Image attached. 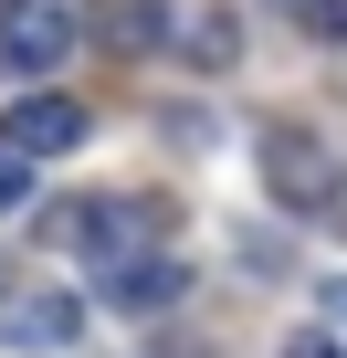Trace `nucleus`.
<instances>
[{"label":"nucleus","mask_w":347,"mask_h":358,"mask_svg":"<svg viewBox=\"0 0 347 358\" xmlns=\"http://www.w3.org/2000/svg\"><path fill=\"white\" fill-rule=\"evenodd\" d=\"M74 32H84L74 0H0V74H53Z\"/></svg>","instance_id":"1"},{"label":"nucleus","mask_w":347,"mask_h":358,"mask_svg":"<svg viewBox=\"0 0 347 358\" xmlns=\"http://www.w3.org/2000/svg\"><path fill=\"white\" fill-rule=\"evenodd\" d=\"M84 337V306L64 285H11L0 295V348H74Z\"/></svg>","instance_id":"2"},{"label":"nucleus","mask_w":347,"mask_h":358,"mask_svg":"<svg viewBox=\"0 0 347 358\" xmlns=\"http://www.w3.org/2000/svg\"><path fill=\"white\" fill-rule=\"evenodd\" d=\"M190 295V264L179 253H126V264H105V306L116 316H158V306H179Z\"/></svg>","instance_id":"3"},{"label":"nucleus","mask_w":347,"mask_h":358,"mask_svg":"<svg viewBox=\"0 0 347 358\" xmlns=\"http://www.w3.org/2000/svg\"><path fill=\"white\" fill-rule=\"evenodd\" d=\"M0 148H22V158H64V148H84V106H74V95H22L11 127H0Z\"/></svg>","instance_id":"4"},{"label":"nucleus","mask_w":347,"mask_h":358,"mask_svg":"<svg viewBox=\"0 0 347 358\" xmlns=\"http://www.w3.org/2000/svg\"><path fill=\"white\" fill-rule=\"evenodd\" d=\"M263 169H274V190H284L295 211H337V169H326V148L274 137V148H263Z\"/></svg>","instance_id":"5"},{"label":"nucleus","mask_w":347,"mask_h":358,"mask_svg":"<svg viewBox=\"0 0 347 358\" xmlns=\"http://www.w3.org/2000/svg\"><path fill=\"white\" fill-rule=\"evenodd\" d=\"M84 22H95L105 43L147 53V43H168V0H84Z\"/></svg>","instance_id":"6"},{"label":"nucleus","mask_w":347,"mask_h":358,"mask_svg":"<svg viewBox=\"0 0 347 358\" xmlns=\"http://www.w3.org/2000/svg\"><path fill=\"white\" fill-rule=\"evenodd\" d=\"M179 53H190V64H232V53H242L232 11H200V32H179Z\"/></svg>","instance_id":"7"},{"label":"nucleus","mask_w":347,"mask_h":358,"mask_svg":"<svg viewBox=\"0 0 347 358\" xmlns=\"http://www.w3.org/2000/svg\"><path fill=\"white\" fill-rule=\"evenodd\" d=\"M22 201H32V158H22V148H0V222H11Z\"/></svg>","instance_id":"8"},{"label":"nucleus","mask_w":347,"mask_h":358,"mask_svg":"<svg viewBox=\"0 0 347 358\" xmlns=\"http://www.w3.org/2000/svg\"><path fill=\"white\" fill-rule=\"evenodd\" d=\"M305 32L316 43H347V0H305Z\"/></svg>","instance_id":"9"},{"label":"nucleus","mask_w":347,"mask_h":358,"mask_svg":"<svg viewBox=\"0 0 347 358\" xmlns=\"http://www.w3.org/2000/svg\"><path fill=\"white\" fill-rule=\"evenodd\" d=\"M284 358H347V348H337V337H316V327H305V337H284Z\"/></svg>","instance_id":"10"}]
</instances>
